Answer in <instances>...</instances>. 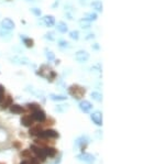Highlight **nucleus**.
Wrapping results in <instances>:
<instances>
[{"label": "nucleus", "mask_w": 165, "mask_h": 164, "mask_svg": "<svg viewBox=\"0 0 165 164\" xmlns=\"http://www.w3.org/2000/svg\"><path fill=\"white\" fill-rule=\"evenodd\" d=\"M68 93H70L74 98L79 99V98H82V97L85 95V89H84L82 87L78 86V85H72V86L70 87V89H68Z\"/></svg>", "instance_id": "f257e3e1"}, {"label": "nucleus", "mask_w": 165, "mask_h": 164, "mask_svg": "<svg viewBox=\"0 0 165 164\" xmlns=\"http://www.w3.org/2000/svg\"><path fill=\"white\" fill-rule=\"evenodd\" d=\"M30 151L34 153L38 160H41V161H45L46 160V155H45L44 150L42 148H40V147H38V145H31Z\"/></svg>", "instance_id": "f03ea898"}, {"label": "nucleus", "mask_w": 165, "mask_h": 164, "mask_svg": "<svg viewBox=\"0 0 165 164\" xmlns=\"http://www.w3.org/2000/svg\"><path fill=\"white\" fill-rule=\"evenodd\" d=\"M58 132L53 130V129H46L44 131L41 132V135H39L40 138H43V139H56L58 138Z\"/></svg>", "instance_id": "7ed1b4c3"}, {"label": "nucleus", "mask_w": 165, "mask_h": 164, "mask_svg": "<svg viewBox=\"0 0 165 164\" xmlns=\"http://www.w3.org/2000/svg\"><path fill=\"white\" fill-rule=\"evenodd\" d=\"M32 118H33V120L38 121V122H44L45 120H46V115H45V113L43 110H41L39 108V109L33 111V113H32Z\"/></svg>", "instance_id": "20e7f679"}, {"label": "nucleus", "mask_w": 165, "mask_h": 164, "mask_svg": "<svg viewBox=\"0 0 165 164\" xmlns=\"http://www.w3.org/2000/svg\"><path fill=\"white\" fill-rule=\"evenodd\" d=\"M77 159H78L79 161L84 162V163H87V164H92L95 162V156L92 154H89V153H85V152H82V153H80L79 155H77Z\"/></svg>", "instance_id": "39448f33"}, {"label": "nucleus", "mask_w": 165, "mask_h": 164, "mask_svg": "<svg viewBox=\"0 0 165 164\" xmlns=\"http://www.w3.org/2000/svg\"><path fill=\"white\" fill-rule=\"evenodd\" d=\"M0 26H1L3 30H7V31H11V30L14 29L16 24H14V22H13L11 19H9V18H6V19H3L2 21H1V23H0Z\"/></svg>", "instance_id": "423d86ee"}, {"label": "nucleus", "mask_w": 165, "mask_h": 164, "mask_svg": "<svg viewBox=\"0 0 165 164\" xmlns=\"http://www.w3.org/2000/svg\"><path fill=\"white\" fill-rule=\"evenodd\" d=\"M75 58L76 61H78L79 63H84V62L88 61L89 58V53L87 51H84V50H80L75 54Z\"/></svg>", "instance_id": "0eeeda50"}, {"label": "nucleus", "mask_w": 165, "mask_h": 164, "mask_svg": "<svg viewBox=\"0 0 165 164\" xmlns=\"http://www.w3.org/2000/svg\"><path fill=\"white\" fill-rule=\"evenodd\" d=\"M90 119L96 125H102V113L100 111H95L90 115Z\"/></svg>", "instance_id": "6e6552de"}, {"label": "nucleus", "mask_w": 165, "mask_h": 164, "mask_svg": "<svg viewBox=\"0 0 165 164\" xmlns=\"http://www.w3.org/2000/svg\"><path fill=\"white\" fill-rule=\"evenodd\" d=\"M79 108L82 111H84L85 113H88L90 110L92 109V105L89 103L88 100H82L79 103Z\"/></svg>", "instance_id": "1a4fd4ad"}, {"label": "nucleus", "mask_w": 165, "mask_h": 164, "mask_svg": "<svg viewBox=\"0 0 165 164\" xmlns=\"http://www.w3.org/2000/svg\"><path fill=\"white\" fill-rule=\"evenodd\" d=\"M44 152H45V155H46V158H54L55 155L57 154V150L53 147H45L44 149Z\"/></svg>", "instance_id": "9d476101"}, {"label": "nucleus", "mask_w": 165, "mask_h": 164, "mask_svg": "<svg viewBox=\"0 0 165 164\" xmlns=\"http://www.w3.org/2000/svg\"><path fill=\"white\" fill-rule=\"evenodd\" d=\"M34 122V120L32 118V116H23L21 118V125L24 127H31Z\"/></svg>", "instance_id": "9b49d317"}, {"label": "nucleus", "mask_w": 165, "mask_h": 164, "mask_svg": "<svg viewBox=\"0 0 165 164\" xmlns=\"http://www.w3.org/2000/svg\"><path fill=\"white\" fill-rule=\"evenodd\" d=\"M10 111L12 113H22L24 109H23V107L17 105V104H11L10 105Z\"/></svg>", "instance_id": "f8f14e48"}, {"label": "nucleus", "mask_w": 165, "mask_h": 164, "mask_svg": "<svg viewBox=\"0 0 165 164\" xmlns=\"http://www.w3.org/2000/svg\"><path fill=\"white\" fill-rule=\"evenodd\" d=\"M43 22L46 26H53L55 24V18L53 16H45L43 18Z\"/></svg>", "instance_id": "ddd939ff"}, {"label": "nucleus", "mask_w": 165, "mask_h": 164, "mask_svg": "<svg viewBox=\"0 0 165 164\" xmlns=\"http://www.w3.org/2000/svg\"><path fill=\"white\" fill-rule=\"evenodd\" d=\"M57 31H60L61 33H66L68 31V28H67V24L63 21H61V22L57 23Z\"/></svg>", "instance_id": "4468645a"}, {"label": "nucleus", "mask_w": 165, "mask_h": 164, "mask_svg": "<svg viewBox=\"0 0 165 164\" xmlns=\"http://www.w3.org/2000/svg\"><path fill=\"white\" fill-rule=\"evenodd\" d=\"M41 132H42V129L40 125L33 127V128L30 129V135H32V137H39V135H41Z\"/></svg>", "instance_id": "2eb2a0df"}, {"label": "nucleus", "mask_w": 165, "mask_h": 164, "mask_svg": "<svg viewBox=\"0 0 165 164\" xmlns=\"http://www.w3.org/2000/svg\"><path fill=\"white\" fill-rule=\"evenodd\" d=\"M97 13L95 12H88V13H86L85 14V18L84 19H86L87 21H89V22H92V21H96L97 20Z\"/></svg>", "instance_id": "dca6fc26"}, {"label": "nucleus", "mask_w": 165, "mask_h": 164, "mask_svg": "<svg viewBox=\"0 0 165 164\" xmlns=\"http://www.w3.org/2000/svg\"><path fill=\"white\" fill-rule=\"evenodd\" d=\"M87 142H88V140H87V138H85V137H80V138H78L76 140V145L77 147H80V148H82V151H84V147H82V144H84V143H86V144H87Z\"/></svg>", "instance_id": "f3484780"}, {"label": "nucleus", "mask_w": 165, "mask_h": 164, "mask_svg": "<svg viewBox=\"0 0 165 164\" xmlns=\"http://www.w3.org/2000/svg\"><path fill=\"white\" fill-rule=\"evenodd\" d=\"M50 98L52 100H55V101H62V100H66V97L62 96V95H55V94H51L50 95Z\"/></svg>", "instance_id": "a211bd4d"}, {"label": "nucleus", "mask_w": 165, "mask_h": 164, "mask_svg": "<svg viewBox=\"0 0 165 164\" xmlns=\"http://www.w3.org/2000/svg\"><path fill=\"white\" fill-rule=\"evenodd\" d=\"M92 98L94 100H96V101L100 103V101L102 100V95L100 93H97V91H92Z\"/></svg>", "instance_id": "6ab92c4d"}, {"label": "nucleus", "mask_w": 165, "mask_h": 164, "mask_svg": "<svg viewBox=\"0 0 165 164\" xmlns=\"http://www.w3.org/2000/svg\"><path fill=\"white\" fill-rule=\"evenodd\" d=\"M92 7L94 9L97 10V11H102V3L100 1H94L92 3Z\"/></svg>", "instance_id": "aec40b11"}, {"label": "nucleus", "mask_w": 165, "mask_h": 164, "mask_svg": "<svg viewBox=\"0 0 165 164\" xmlns=\"http://www.w3.org/2000/svg\"><path fill=\"white\" fill-rule=\"evenodd\" d=\"M79 24H80V26H82V29H88V28H90V22H89V21H87L86 19H82V20H80Z\"/></svg>", "instance_id": "412c9836"}, {"label": "nucleus", "mask_w": 165, "mask_h": 164, "mask_svg": "<svg viewBox=\"0 0 165 164\" xmlns=\"http://www.w3.org/2000/svg\"><path fill=\"white\" fill-rule=\"evenodd\" d=\"M6 98H7V100H6V101H3L2 106H1V108H2V109H6L7 107H9L10 105L12 104V99H11V97L8 96V97H6Z\"/></svg>", "instance_id": "4be33fe9"}, {"label": "nucleus", "mask_w": 165, "mask_h": 164, "mask_svg": "<svg viewBox=\"0 0 165 164\" xmlns=\"http://www.w3.org/2000/svg\"><path fill=\"white\" fill-rule=\"evenodd\" d=\"M70 38L73 40H78L79 39V32H78V31H75V30H74V31H70Z\"/></svg>", "instance_id": "5701e85b"}, {"label": "nucleus", "mask_w": 165, "mask_h": 164, "mask_svg": "<svg viewBox=\"0 0 165 164\" xmlns=\"http://www.w3.org/2000/svg\"><path fill=\"white\" fill-rule=\"evenodd\" d=\"M23 43H24L26 46H28V48H32V46H33V40L29 39V38H23Z\"/></svg>", "instance_id": "b1692460"}, {"label": "nucleus", "mask_w": 165, "mask_h": 164, "mask_svg": "<svg viewBox=\"0 0 165 164\" xmlns=\"http://www.w3.org/2000/svg\"><path fill=\"white\" fill-rule=\"evenodd\" d=\"M58 45H60V48H70V43L65 40H60L58 41Z\"/></svg>", "instance_id": "393cba45"}, {"label": "nucleus", "mask_w": 165, "mask_h": 164, "mask_svg": "<svg viewBox=\"0 0 165 164\" xmlns=\"http://www.w3.org/2000/svg\"><path fill=\"white\" fill-rule=\"evenodd\" d=\"M26 106H28V108H29V109H32V110H33V111H34V110H36V109H39V108H40V106H39L38 104H35V103L28 104V105H26Z\"/></svg>", "instance_id": "a878e982"}, {"label": "nucleus", "mask_w": 165, "mask_h": 164, "mask_svg": "<svg viewBox=\"0 0 165 164\" xmlns=\"http://www.w3.org/2000/svg\"><path fill=\"white\" fill-rule=\"evenodd\" d=\"M46 57H48V61H53V60H54V58H55L54 53H53V52H51V51L46 52Z\"/></svg>", "instance_id": "bb28decb"}, {"label": "nucleus", "mask_w": 165, "mask_h": 164, "mask_svg": "<svg viewBox=\"0 0 165 164\" xmlns=\"http://www.w3.org/2000/svg\"><path fill=\"white\" fill-rule=\"evenodd\" d=\"M29 164H41L40 160H38L36 158H30V161H28Z\"/></svg>", "instance_id": "cd10ccee"}, {"label": "nucleus", "mask_w": 165, "mask_h": 164, "mask_svg": "<svg viewBox=\"0 0 165 164\" xmlns=\"http://www.w3.org/2000/svg\"><path fill=\"white\" fill-rule=\"evenodd\" d=\"M31 11H32L33 13H34L35 16H38V17L41 16V13H42V12H41V10L38 9V8H33V9H31Z\"/></svg>", "instance_id": "c85d7f7f"}, {"label": "nucleus", "mask_w": 165, "mask_h": 164, "mask_svg": "<svg viewBox=\"0 0 165 164\" xmlns=\"http://www.w3.org/2000/svg\"><path fill=\"white\" fill-rule=\"evenodd\" d=\"M29 152H30V150H26V151H24V152H21V155H22V156H28V158H30Z\"/></svg>", "instance_id": "c756f323"}, {"label": "nucleus", "mask_w": 165, "mask_h": 164, "mask_svg": "<svg viewBox=\"0 0 165 164\" xmlns=\"http://www.w3.org/2000/svg\"><path fill=\"white\" fill-rule=\"evenodd\" d=\"M5 100V95H3V91H0V104Z\"/></svg>", "instance_id": "7c9ffc66"}, {"label": "nucleus", "mask_w": 165, "mask_h": 164, "mask_svg": "<svg viewBox=\"0 0 165 164\" xmlns=\"http://www.w3.org/2000/svg\"><path fill=\"white\" fill-rule=\"evenodd\" d=\"M53 36V34H52V33H50V34H46V36H45V38H46V39H50V40H54V36Z\"/></svg>", "instance_id": "2f4dec72"}, {"label": "nucleus", "mask_w": 165, "mask_h": 164, "mask_svg": "<svg viewBox=\"0 0 165 164\" xmlns=\"http://www.w3.org/2000/svg\"><path fill=\"white\" fill-rule=\"evenodd\" d=\"M5 90V88H3V86L2 85H0V91H3Z\"/></svg>", "instance_id": "473e14b6"}, {"label": "nucleus", "mask_w": 165, "mask_h": 164, "mask_svg": "<svg viewBox=\"0 0 165 164\" xmlns=\"http://www.w3.org/2000/svg\"><path fill=\"white\" fill-rule=\"evenodd\" d=\"M20 164H29V162L28 161H22Z\"/></svg>", "instance_id": "72a5a7b5"}]
</instances>
